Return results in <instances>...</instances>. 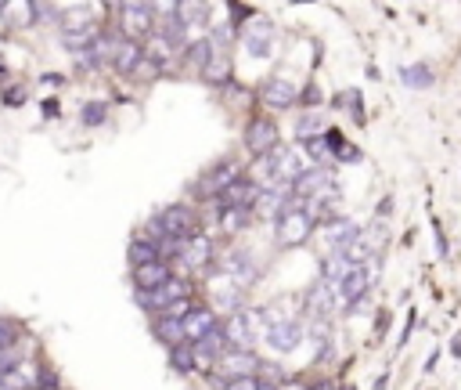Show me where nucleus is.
<instances>
[{
    "mask_svg": "<svg viewBox=\"0 0 461 390\" xmlns=\"http://www.w3.org/2000/svg\"><path fill=\"white\" fill-rule=\"evenodd\" d=\"M314 214H306L303 206H292V209H285V214L278 217V228H274V238H278V246H285V250H296V246H303L306 238H310V231H314Z\"/></svg>",
    "mask_w": 461,
    "mask_h": 390,
    "instance_id": "f257e3e1",
    "label": "nucleus"
},
{
    "mask_svg": "<svg viewBox=\"0 0 461 390\" xmlns=\"http://www.w3.org/2000/svg\"><path fill=\"white\" fill-rule=\"evenodd\" d=\"M159 224L170 238H180V243H188V238L198 235V217H195V209L191 206H184V202H173L166 206L163 214H159Z\"/></svg>",
    "mask_w": 461,
    "mask_h": 390,
    "instance_id": "f03ea898",
    "label": "nucleus"
},
{
    "mask_svg": "<svg viewBox=\"0 0 461 390\" xmlns=\"http://www.w3.org/2000/svg\"><path fill=\"white\" fill-rule=\"evenodd\" d=\"M245 148H249L256 159L270 156L274 148H278V123H274L270 116H256V119H249V127H245Z\"/></svg>",
    "mask_w": 461,
    "mask_h": 390,
    "instance_id": "7ed1b4c3",
    "label": "nucleus"
},
{
    "mask_svg": "<svg viewBox=\"0 0 461 390\" xmlns=\"http://www.w3.org/2000/svg\"><path fill=\"white\" fill-rule=\"evenodd\" d=\"M220 275H224V279H231V282L245 293V289H249V286L260 279V267H256L253 253H245V250H231V253H224V260H220Z\"/></svg>",
    "mask_w": 461,
    "mask_h": 390,
    "instance_id": "20e7f679",
    "label": "nucleus"
},
{
    "mask_svg": "<svg viewBox=\"0 0 461 390\" xmlns=\"http://www.w3.org/2000/svg\"><path fill=\"white\" fill-rule=\"evenodd\" d=\"M119 25H122V33H127V40L141 44V37L156 33V8H148V4H122L119 8Z\"/></svg>",
    "mask_w": 461,
    "mask_h": 390,
    "instance_id": "39448f33",
    "label": "nucleus"
},
{
    "mask_svg": "<svg viewBox=\"0 0 461 390\" xmlns=\"http://www.w3.org/2000/svg\"><path fill=\"white\" fill-rule=\"evenodd\" d=\"M256 369H260V358H256L253 351H227L220 362L213 365V376L224 379V386H227V383H234V379L253 376Z\"/></svg>",
    "mask_w": 461,
    "mask_h": 390,
    "instance_id": "423d86ee",
    "label": "nucleus"
},
{
    "mask_svg": "<svg viewBox=\"0 0 461 390\" xmlns=\"http://www.w3.org/2000/svg\"><path fill=\"white\" fill-rule=\"evenodd\" d=\"M256 325H260V315H256V311H234V315L224 322V333H227L231 351H253V343H256Z\"/></svg>",
    "mask_w": 461,
    "mask_h": 390,
    "instance_id": "0eeeda50",
    "label": "nucleus"
},
{
    "mask_svg": "<svg viewBox=\"0 0 461 390\" xmlns=\"http://www.w3.org/2000/svg\"><path fill=\"white\" fill-rule=\"evenodd\" d=\"M260 98H263L267 109L285 112V109L296 105V87H292L285 76H270V80H263V87H260Z\"/></svg>",
    "mask_w": 461,
    "mask_h": 390,
    "instance_id": "6e6552de",
    "label": "nucleus"
},
{
    "mask_svg": "<svg viewBox=\"0 0 461 390\" xmlns=\"http://www.w3.org/2000/svg\"><path fill=\"white\" fill-rule=\"evenodd\" d=\"M241 44H245V51H249L253 58H270V51H274V25L263 22V18L249 22V25H245V33H241Z\"/></svg>",
    "mask_w": 461,
    "mask_h": 390,
    "instance_id": "1a4fd4ad",
    "label": "nucleus"
},
{
    "mask_svg": "<svg viewBox=\"0 0 461 390\" xmlns=\"http://www.w3.org/2000/svg\"><path fill=\"white\" fill-rule=\"evenodd\" d=\"M170 279H173V272H170V264H166V260L134 267V289H137V293H156V289L166 286Z\"/></svg>",
    "mask_w": 461,
    "mask_h": 390,
    "instance_id": "9d476101",
    "label": "nucleus"
},
{
    "mask_svg": "<svg viewBox=\"0 0 461 390\" xmlns=\"http://www.w3.org/2000/svg\"><path fill=\"white\" fill-rule=\"evenodd\" d=\"M303 315H310L317 322H324L331 315V286L324 282H314L310 289L303 293Z\"/></svg>",
    "mask_w": 461,
    "mask_h": 390,
    "instance_id": "9b49d317",
    "label": "nucleus"
},
{
    "mask_svg": "<svg viewBox=\"0 0 461 390\" xmlns=\"http://www.w3.org/2000/svg\"><path fill=\"white\" fill-rule=\"evenodd\" d=\"M217 311L213 307H195L188 318H184V333H188V343H198L202 336H209L213 329H217Z\"/></svg>",
    "mask_w": 461,
    "mask_h": 390,
    "instance_id": "f8f14e48",
    "label": "nucleus"
},
{
    "mask_svg": "<svg viewBox=\"0 0 461 390\" xmlns=\"http://www.w3.org/2000/svg\"><path fill=\"white\" fill-rule=\"evenodd\" d=\"M299 340H303V325H299V322H285V325H270V329H267V343L278 351V354L296 351Z\"/></svg>",
    "mask_w": 461,
    "mask_h": 390,
    "instance_id": "ddd939ff",
    "label": "nucleus"
},
{
    "mask_svg": "<svg viewBox=\"0 0 461 390\" xmlns=\"http://www.w3.org/2000/svg\"><path fill=\"white\" fill-rule=\"evenodd\" d=\"M180 260L188 264V267H195V272L209 267V260H213V243H209V235H202V231H198L195 238H188V243H184Z\"/></svg>",
    "mask_w": 461,
    "mask_h": 390,
    "instance_id": "4468645a",
    "label": "nucleus"
},
{
    "mask_svg": "<svg viewBox=\"0 0 461 390\" xmlns=\"http://www.w3.org/2000/svg\"><path fill=\"white\" fill-rule=\"evenodd\" d=\"M367 286H372V272L367 267H353V272L343 279V286H339V296H343V304H357V300H364L367 296Z\"/></svg>",
    "mask_w": 461,
    "mask_h": 390,
    "instance_id": "2eb2a0df",
    "label": "nucleus"
},
{
    "mask_svg": "<svg viewBox=\"0 0 461 390\" xmlns=\"http://www.w3.org/2000/svg\"><path fill=\"white\" fill-rule=\"evenodd\" d=\"M321 188H328V170H324V166H306V170L296 177V185H292L296 199H310V195H317Z\"/></svg>",
    "mask_w": 461,
    "mask_h": 390,
    "instance_id": "dca6fc26",
    "label": "nucleus"
},
{
    "mask_svg": "<svg viewBox=\"0 0 461 390\" xmlns=\"http://www.w3.org/2000/svg\"><path fill=\"white\" fill-rule=\"evenodd\" d=\"M360 238V228L350 221V217H339V221H328V246L339 253V250H346L350 243H357Z\"/></svg>",
    "mask_w": 461,
    "mask_h": 390,
    "instance_id": "f3484780",
    "label": "nucleus"
},
{
    "mask_svg": "<svg viewBox=\"0 0 461 390\" xmlns=\"http://www.w3.org/2000/svg\"><path fill=\"white\" fill-rule=\"evenodd\" d=\"M234 181H241V166H238L234 159H227V163H220L217 170H209L206 188H209V192H217V195H224Z\"/></svg>",
    "mask_w": 461,
    "mask_h": 390,
    "instance_id": "a211bd4d",
    "label": "nucleus"
},
{
    "mask_svg": "<svg viewBox=\"0 0 461 390\" xmlns=\"http://www.w3.org/2000/svg\"><path fill=\"white\" fill-rule=\"evenodd\" d=\"M144 47L141 44H134V40H122V47H119V54H115V73H122V76H130V73H137L141 66H144Z\"/></svg>",
    "mask_w": 461,
    "mask_h": 390,
    "instance_id": "6ab92c4d",
    "label": "nucleus"
},
{
    "mask_svg": "<svg viewBox=\"0 0 461 390\" xmlns=\"http://www.w3.org/2000/svg\"><path fill=\"white\" fill-rule=\"evenodd\" d=\"M127 257H130V264L134 267H141V264H156V260H163V253H159V246L151 243L148 235H137L134 243H130V250H127Z\"/></svg>",
    "mask_w": 461,
    "mask_h": 390,
    "instance_id": "aec40b11",
    "label": "nucleus"
},
{
    "mask_svg": "<svg viewBox=\"0 0 461 390\" xmlns=\"http://www.w3.org/2000/svg\"><path fill=\"white\" fill-rule=\"evenodd\" d=\"M213 54H217V47H213V40H209V37L191 40L188 47H184V58H188V66H195V69H202V73H206V66L213 62Z\"/></svg>",
    "mask_w": 461,
    "mask_h": 390,
    "instance_id": "412c9836",
    "label": "nucleus"
},
{
    "mask_svg": "<svg viewBox=\"0 0 461 390\" xmlns=\"http://www.w3.org/2000/svg\"><path fill=\"white\" fill-rule=\"evenodd\" d=\"M156 336L173 351V347H180V343H188V333H184V322H177V318H159L156 322Z\"/></svg>",
    "mask_w": 461,
    "mask_h": 390,
    "instance_id": "4be33fe9",
    "label": "nucleus"
},
{
    "mask_svg": "<svg viewBox=\"0 0 461 390\" xmlns=\"http://www.w3.org/2000/svg\"><path fill=\"white\" fill-rule=\"evenodd\" d=\"M170 365H173V372H180V376L195 372V369H198L195 343H180V347H173V351H170Z\"/></svg>",
    "mask_w": 461,
    "mask_h": 390,
    "instance_id": "5701e85b",
    "label": "nucleus"
},
{
    "mask_svg": "<svg viewBox=\"0 0 461 390\" xmlns=\"http://www.w3.org/2000/svg\"><path fill=\"white\" fill-rule=\"evenodd\" d=\"M202 76H206L209 83H220V87H224V83L231 80V62H227V54H224V51L213 54V62L206 66V73H202Z\"/></svg>",
    "mask_w": 461,
    "mask_h": 390,
    "instance_id": "b1692460",
    "label": "nucleus"
},
{
    "mask_svg": "<svg viewBox=\"0 0 461 390\" xmlns=\"http://www.w3.org/2000/svg\"><path fill=\"white\" fill-rule=\"evenodd\" d=\"M299 145H303V152L314 159V166H324V159H331V148H328L324 134H314V138H306V141H299Z\"/></svg>",
    "mask_w": 461,
    "mask_h": 390,
    "instance_id": "393cba45",
    "label": "nucleus"
},
{
    "mask_svg": "<svg viewBox=\"0 0 461 390\" xmlns=\"http://www.w3.org/2000/svg\"><path fill=\"white\" fill-rule=\"evenodd\" d=\"M400 76H404L408 87H415V91H425V87H433V69H429V66H404Z\"/></svg>",
    "mask_w": 461,
    "mask_h": 390,
    "instance_id": "a878e982",
    "label": "nucleus"
},
{
    "mask_svg": "<svg viewBox=\"0 0 461 390\" xmlns=\"http://www.w3.org/2000/svg\"><path fill=\"white\" fill-rule=\"evenodd\" d=\"M249 221V209H220V231L224 235H238Z\"/></svg>",
    "mask_w": 461,
    "mask_h": 390,
    "instance_id": "bb28decb",
    "label": "nucleus"
},
{
    "mask_svg": "<svg viewBox=\"0 0 461 390\" xmlns=\"http://www.w3.org/2000/svg\"><path fill=\"white\" fill-rule=\"evenodd\" d=\"M173 51H177V44H173L170 37L156 33V40H151V51H148V58H151V62H159V66H166L170 58H173Z\"/></svg>",
    "mask_w": 461,
    "mask_h": 390,
    "instance_id": "cd10ccee",
    "label": "nucleus"
},
{
    "mask_svg": "<svg viewBox=\"0 0 461 390\" xmlns=\"http://www.w3.org/2000/svg\"><path fill=\"white\" fill-rule=\"evenodd\" d=\"M76 66H80L83 73H94V69H101V58L87 47V51H76Z\"/></svg>",
    "mask_w": 461,
    "mask_h": 390,
    "instance_id": "c85d7f7f",
    "label": "nucleus"
},
{
    "mask_svg": "<svg viewBox=\"0 0 461 390\" xmlns=\"http://www.w3.org/2000/svg\"><path fill=\"white\" fill-rule=\"evenodd\" d=\"M314 130H317V116H314V112H306V116H299V123H296V134H299V141H306V138H314Z\"/></svg>",
    "mask_w": 461,
    "mask_h": 390,
    "instance_id": "c756f323",
    "label": "nucleus"
},
{
    "mask_svg": "<svg viewBox=\"0 0 461 390\" xmlns=\"http://www.w3.org/2000/svg\"><path fill=\"white\" fill-rule=\"evenodd\" d=\"M101 119H105V105H101V102H90V105L83 109V123H87V127H98Z\"/></svg>",
    "mask_w": 461,
    "mask_h": 390,
    "instance_id": "7c9ffc66",
    "label": "nucleus"
},
{
    "mask_svg": "<svg viewBox=\"0 0 461 390\" xmlns=\"http://www.w3.org/2000/svg\"><path fill=\"white\" fill-rule=\"evenodd\" d=\"M260 386V379H253V376H245V379H234V383H227L224 390H256Z\"/></svg>",
    "mask_w": 461,
    "mask_h": 390,
    "instance_id": "2f4dec72",
    "label": "nucleus"
},
{
    "mask_svg": "<svg viewBox=\"0 0 461 390\" xmlns=\"http://www.w3.org/2000/svg\"><path fill=\"white\" fill-rule=\"evenodd\" d=\"M278 390H303L299 383H278Z\"/></svg>",
    "mask_w": 461,
    "mask_h": 390,
    "instance_id": "473e14b6",
    "label": "nucleus"
},
{
    "mask_svg": "<svg viewBox=\"0 0 461 390\" xmlns=\"http://www.w3.org/2000/svg\"><path fill=\"white\" fill-rule=\"evenodd\" d=\"M256 390H278V383H260Z\"/></svg>",
    "mask_w": 461,
    "mask_h": 390,
    "instance_id": "72a5a7b5",
    "label": "nucleus"
},
{
    "mask_svg": "<svg viewBox=\"0 0 461 390\" xmlns=\"http://www.w3.org/2000/svg\"><path fill=\"white\" fill-rule=\"evenodd\" d=\"M454 354H461V336H457V340H454Z\"/></svg>",
    "mask_w": 461,
    "mask_h": 390,
    "instance_id": "f704fd0d",
    "label": "nucleus"
},
{
    "mask_svg": "<svg viewBox=\"0 0 461 390\" xmlns=\"http://www.w3.org/2000/svg\"><path fill=\"white\" fill-rule=\"evenodd\" d=\"M0 390H8V383H4V379H0Z\"/></svg>",
    "mask_w": 461,
    "mask_h": 390,
    "instance_id": "c9c22d12",
    "label": "nucleus"
}]
</instances>
